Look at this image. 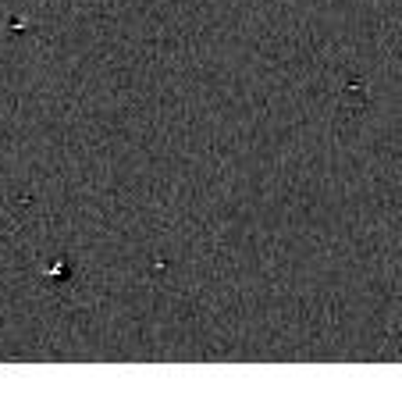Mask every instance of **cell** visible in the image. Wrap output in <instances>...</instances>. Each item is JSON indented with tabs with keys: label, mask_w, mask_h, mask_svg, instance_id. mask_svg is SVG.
I'll use <instances>...</instances> for the list:
<instances>
[{
	"label": "cell",
	"mask_w": 402,
	"mask_h": 399,
	"mask_svg": "<svg viewBox=\"0 0 402 399\" xmlns=\"http://www.w3.org/2000/svg\"><path fill=\"white\" fill-rule=\"evenodd\" d=\"M367 96H370V93H367V82H363V78H349V82L338 89V100L349 104V107H363Z\"/></svg>",
	"instance_id": "1"
}]
</instances>
